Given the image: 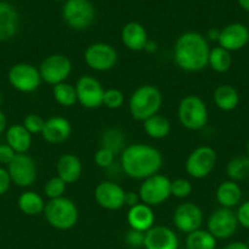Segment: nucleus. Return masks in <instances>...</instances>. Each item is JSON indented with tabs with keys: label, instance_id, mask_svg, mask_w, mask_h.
<instances>
[{
	"label": "nucleus",
	"instance_id": "obj_11",
	"mask_svg": "<svg viewBox=\"0 0 249 249\" xmlns=\"http://www.w3.org/2000/svg\"><path fill=\"white\" fill-rule=\"evenodd\" d=\"M117 51L114 46L106 43H93L84 51V62L97 72L112 70L117 63Z\"/></svg>",
	"mask_w": 249,
	"mask_h": 249
},
{
	"label": "nucleus",
	"instance_id": "obj_9",
	"mask_svg": "<svg viewBox=\"0 0 249 249\" xmlns=\"http://www.w3.org/2000/svg\"><path fill=\"white\" fill-rule=\"evenodd\" d=\"M42 82L49 85H56L66 82L72 72V63L67 56L54 53L42 61L38 67Z\"/></svg>",
	"mask_w": 249,
	"mask_h": 249
},
{
	"label": "nucleus",
	"instance_id": "obj_40",
	"mask_svg": "<svg viewBox=\"0 0 249 249\" xmlns=\"http://www.w3.org/2000/svg\"><path fill=\"white\" fill-rule=\"evenodd\" d=\"M236 218L237 221H238V225L249 230V201L243 202L238 207L236 212Z\"/></svg>",
	"mask_w": 249,
	"mask_h": 249
},
{
	"label": "nucleus",
	"instance_id": "obj_43",
	"mask_svg": "<svg viewBox=\"0 0 249 249\" xmlns=\"http://www.w3.org/2000/svg\"><path fill=\"white\" fill-rule=\"evenodd\" d=\"M141 197H139L138 192L133 191H127L124 194V206H127L128 208L137 206V204L141 203Z\"/></svg>",
	"mask_w": 249,
	"mask_h": 249
},
{
	"label": "nucleus",
	"instance_id": "obj_7",
	"mask_svg": "<svg viewBox=\"0 0 249 249\" xmlns=\"http://www.w3.org/2000/svg\"><path fill=\"white\" fill-rule=\"evenodd\" d=\"M142 203L149 207L160 206L171 196V180L163 174H154L143 180L138 190Z\"/></svg>",
	"mask_w": 249,
	"mask_h": 249
},
{
	"label": "nucleus",
	"instance_id": "obj_35",
	"mask_svg": "<svg viewBox=\"0 0 249 249\" xmlns=\"http://www.w3.org/2000/svg\"><path fill=\"white\" fill-rule=\"evenodd\" d=\"M124 96L121 90L110 88L106 89L103 97V105L109 109H119L124 106Z\"/></svg>",
	"mask_w": 249,
	"mask_h": 249
},
{
	"label": "nucleus",
	"instance_id": "obj_36",
	"mask_svg": "<svg viewBox=\"0 0 249 249\" xmlns=\"http://www.w3.org/2000/svg\"><path fill=\"white\" fill-rule=\"evenodd\" d=\"M193 191L192 182L183 178H178V179L171 181V196L176 197V198H187L190 196Z\"/></svg>",
	"mask_w": 249,
	"mask_h": 249
},
{
	"label": "nucleus",
	"instance_id": "obj_52",
	"mask_svg": "<svg viewBox=\"0 0 249 249\" xmlns=\"http://www.w3.org/2000/svg\"><path fill=\"white\" fill-rule=\"evenodd\" d=\"M247 27H248V29H249V19H248V26H247Z\"/></svg>",
	"mask_w": 249,
	"mask_h": 249
},
{
	"label": "nucleus",
	"instance_id": "obj_21",
	"mask_svg": "<svg viewBox=\"0 0 249 249\" xmlns=\"http://www.w3.org/2000/svg\"><path fill=\"white\" fill-rule=\"evenodd\" d=\"M154 221H155V214H154L151 207L146 206L142 202L128 209L127 223H128L129 228L133 230L146 232L154 226Z\"/></svg>",
	"mask_w": 249,
	"mask_h": 249
},
{
	"label": "nucleus",
	"instance_id": "obj_47",
	"mask_svg": "<svg viewBox=\"0 0 249 249\" xmlns=\"http://www.w3.org/2000/svg\"><path fill=\"white\" fill-rule=\"evenodd\" d=\"M6 126H7L6 117H5V114L0 111V135L6 130Z\"/></svg>",
	"mask_w": 249,
	"mask_h": 249
},
{
	"label": "nucleus",
	"instance_id": "obj_28",
	"mask_svg": "<svg viewBox=\"0 0 249 249\" xmlns=\"http://www.w3.org/2000/svg\"><path fill=\"white\" fill-rule=\"evenodd\" d=\"M143 123L144 131L146 133V135H148L149 138L154 139V140L165 139L171 131V124L170 122H168V119L159 113L150 117V118L145 119Z\"/></svg>",
	"mask_w": 249,
	"mask_h": 249
},
{
	"label": "nucleus",
	"instance_id": "obj_41",
	"mask_svg": "<svg viewBox=\"0 0 249 249\" xmlns=\"http://www.w3.org/2000/svg\"><path fill=\"white\" fill-rule=\"evenodd\" d=\"M17 153L7 143H0V164L9 165Z\"/></svg>",
	"mask_w": 249,
	"mask_h": 249
},
{
	"label": "nucleus",
	"instance_id": "obj_10",
	"mask_svg": "<svg viewBox=\"0 0 249 249\" xmlns=\"http://www.w3.org/2000/svg\"><path fill=\"white\" fill-rule=\"evenodd\" d=\"M7 80L15 90L24 94L34 92L41 87L42 83L38 68L26 62L12 66L7 73Z\"/></svg>",
	"mask_w": 249,
	"mask_h": 249
},
{
	"label": "nucleus",
	"instance_id": "obj_8",
	"mask_svg": "<svg viewBox=\"0 0 249 249\" xmlns=\"http://www.w3.org/2000/svg\"><path fill=\"white\" fill-rule=\"evenodd\" d=\"M217 162V155L210 146L203 145L194 148L186 160V172L193 179H204L209 177Z\"/></svg>",
	"mask_w": 249,
	"mask_h": 249
},
{
	"label": "nucleus",
	"instance_id": "obj_42",
	"mask_svg": "<svg viewBox=\"0 0 249 249\" xmlns=\"http://www.w3.org/2000/svg\"><path fill=\"white\" fill-rule=\"evenodd\" d=\"M11 184V178H10L7 169L0 167V196H2V195H5L9 191Z\"/></svg>",
	"mask_w": 249,
	"mask_h": 249
},
{
	"label": "nucleus",
	"instance_id": "obj_3",
	"mask_svg": "<svg viewBox=\"0 0 249 249\" xmlns=\"http://www.w3.org/2000/svg\"><path fill=\"white\" fill-rule=\"evenodd\" d=\"M163 105V94L154 85H141L132 92L128 109L132 118L144 122L158 114Z\"/></svg>",
	"mask_w": 249,
	"mask_h": 249
},
{
	"label": "nucleus",
	"instance_id": "obj_31",
	"mask_svg": "<svg viewBox=\"0 0 249 249\" xmlns=\"http://www.w3.org/2000/svg\"><path fill=\"white\" fill-rule=\"evenodd\" d=\"M216 238L208 230H195L188 233L186 249H216Z\"/></svg>",
	"mask_w": 249,
	"mask_h": 249
},
{
	"label": "nucleus",
	"instance_id": "obj_39",
	"mask_svg": "<svg viewBox=\"0 0 249 249\" xmlns=\"http://www.w3.org/2000/svg\"><path fill=\"white\" fill-rule=\"evenodd\" d=\"M144 237H145V232H142V231H137L131 229L124 236V240L126 243L132 248H139L144 246Z\"/></svg>",
	"mask_w": 249,
	"mask_h": 249
},
{
	"label": "nucleus",
	"instance_id": "obj_20",
	"mask_svg": "<svg viewBox=\"0 0 249 249\" xmlns=\"http://www.w3.org/2000/svg\"><path fill=\"white\" fill-rule=\"evenodd\" d=\"M149 40L146 29L139 22H128L121 29V41L128 50L142 51Z\"/></svg>",
	"mask_w": 249,
	"mask_h": 249
},
{
	"label": "nucleus",
	"instance_id": "obj_54",
	"mask_svg": "<svg viewBox=\"0 0 249 249\" xmlns=\"http://www.w3.org/2000/svg\"><path fill=\"white\" fill-rule=\"evenodd\" d=\"M248 181H249V177H248Z\"/></svg>",
	"mask_w": 249,
	"mask_h": 249
},
{
	"label": "nucleus",
	"instance_id": "obj_23",
	"mask_svg": "<svg viewBox=\"0 0 249 249\" xmlns=\"http://www.w3.org/2000/svg\"><path fill=\"white\" fill-rule=\"evenodd\" d=\"M20 18L16 9L5 1H0V41L11 39L19 31Z\"/></svg>",
	"mask_w": 249,
	"mask_h": 249
},
{
	"label": "nucleus",
	"instance_id": "obj_17",
	"mask_svg": "<svg viewBox=\"0 0 249 249\" xmlns=\"http://www.w3.org/2000/svg\"><path fill=\"white\" fill-rule=\"evenodd\" d=\"M217 43H219V46L226 49L229 53L241 50L249 43L248 27L239 22L227 24L226 27L220 29Z\"/></svg>",
	"mask_w": 249,
	"mask_h": 249
},
{
	"label": "nucleus",
	"instance_id": "obj_38",
	"mask_svg": "<svg viewBox=\"0 0 249 249\" xmlns=\"http://www.w3.org/2000/svg\"><path fill=\"white\" fill-rule=\"evenodd\" d=\"M115 156L116 155H115V153H112L111 151L106 150V148H104V147H100L99 150L95 152L94 162L98 167L106 169V168L111 167V165L114 164Z\"/></svg>",
	"mask_w": 249,
	"mask_h": 249
},
{
	"label": "nucleus",
	"instance_id": "obj_19",
	"mask_svg": "<svg viewBox=\"0 0 249 249\" xmlns=\"http://www.w3.org/2000/svg\"><path fill=\"white\" fill-rule=\"evenodd\" d=\"M145 249H178V237L167 226H153L145 232Z\"/></svg>",
	"mask_w": 249,
	"mask_h": 249
},
{
	"label": "nucleus",
	"instance_id": "obj_27",
	"mask_svg": "<svg viewBox=\"0 0 249 249\" xmlns=\"http://www.w3.org/2000/svg\"><path fill=\"white\" fill-rule=\"evenodd\" d=\"M17 206L20 211L26 215L36 216L43 213L45 208V202L37 192L24 191L20 195L17 199Z\"/></svg>",
	"mask_w": 249,
	"mask_h": 249
},
{
	"label": "nucleus",
	"instance_id": "obj_45",
	"mask_svg": "<svg viewBox=\"0 0 249 249\" xmlns=\"http://www.w3.org/2000/svg\"><path fill=\"white\" fill-rule=\"evenodd\" d=\"M222 249H249L248 245L247 243H243V242H239V241H237V242H232V243H228L227 246H225Z\"/></svg>",
	"mask_w": 249,
	"mask_h": 249
},
{
	"label": "nucleus",
	"instance_id": "obj_32",
	"mask_svg": "<svg viewBox=\"0 0 249 249\" xmlns=\"http://www.w3.org/2000/svg\"><path fill=\"white\" fill-rule=\"evenodd\" d=\"M226 175L231 181H242L249 177V158L247 156L234 157L227 163Z\"/></svg>",
	"mask_w": 249,
	"mask_h": 249
},
{
	"label": "nucleus",
	"instance_id": "obj_53",
	"mask_svg": "<svg viewBox=\"0 0 249 249\" xmlns=\"http://www.w3.org/2000/svg\"><path fill=\"white\" fill-rule=\"evenodd\" d=\"M247 245H248V247H249V238H248V243H247Z\"/></svg>",
	"mask_w": 249,
	"mask_h": 249
},
{
	"label": "nucleus",
	"instance_id": "obj_4",
	"mask_svg": "<svg viewBox=\"0 0 249 249\" xmlns=\"http://www.w3.org/2000/svg\"><path fill=\"white\" fill-rule=\"evenodd\" d=\"M45 220L56 230L66 231L72 229L78 221V208L67 197L49 199L43 212Z\"/></svg>",
	"mask_w": 249,
	"mask_h": 249
},
{
	"label": "nucleus",
	"instance_id": "obj_15",
	"mask_svg": "<svg viewBox=\"0 0 249 249\" xmlns=\"http://www.w3.org/2000/svg\"><path fill=\"white\" fill-rule=\"evenodd\" d=\"M172 219L176 229L188 235L193 231L199 230L204 215L199 206L192 202H185L175 209Z\"/></svg>",
	"mask_w": 249,
	"mask_h": 249
},
{
	"label": "nucleus",
	"instance_id": "obj_49",
	"mask_svg": "<svg viewBox=\"0 0 249 249\" xmlns=\"http://www.w3.org/2000/svg\"><path fill=\"white\" fill-rule=\"evenodd\" d=\"M247 157L249 158V141H248V143H247Z\"/></svg>",
	"mask_w": 249,
	"mask_h": 249
},
{
	"label": "nucleus",
	"instance_id": "obj_44",
	"mask_svg": "<svg viewBox=\"0 0 249 249\" xmlns=\"http://www.w3.org/2000/svg\"><path fill=\"white\" fill-rule=\"evenodd\" d=\"M219 36H220V29L217 28H210L209 31L207 32V40L210 41H217L219 40Z\"/></svg>",
	"mask_w": 249,
	"mask_h": 249
},
{
	"label": "nucleus",
	"instance_id": "obj_26",
	"mask_svg": "<svg viewBox=\"0 0 249 249\" xmlns=\"http://www.w3.org/2000/svg\"><path fill=\"white\" fill-rule=\"evenodd\" d=\"M214 104L219 109L225 112L233 111L239 104V94L236 88L229 84H222L215 89Z\"/></svg>",
	"mask_w": 249,
	"mask_h": 249
},
{
	"label": "nucleus",
	"instance_id": "obj_37",
	"mask_svg": "<svg viewBox=\"0 0 249 249\" xmlns=\"http://www.w3.org/2000/svg\"><path fill=\"white\" fill-rule=\"evenodd\" d=\"M44 123H45V121L39 114L31 113L24 117L22 125L28 130L31 135H34V134H42Z\"/></svg>",
	"mask_w": 249,
	"mask_h": 249
},
{
	"label": "nucleus",
	"instance_id": "obj_14",
	"mask_svg": "<svg viewBox=\"0 0 249 249\" xmlns=\"http://www.w3.org/2000/svg\"><path fill=\"white\" fill-rule=\"evenodd\" d=\"M208 231L216 240H227L234 235L238 226L236 213L227 208H219L208 219Z\"/></svg>",
	"mask_w": 249,
	"mask_h": 249
},
{
	"label": "nucleus",
	"instance_id": "obj_2",
	"mask_svg": "<svg viewBox=\"0 0 249 249\" xmlns=\"http://www.w3.org/2000/svg\"><path fill=\"white\" fill-rule=\"evenodd\" d=\"M210 46L207 38L198 32L181 34L173 46V61L185 72H200L208 66Z\"/></svg>",
	"mask_w": 249,
	"mask_h": 249
},
{
	"label": "nucleus",
	"instance_id": "obj_12",
	"mask_svg": "<svg viewBox=\"0 0 249 249\" xmlns=\"http://www.w3.org/2000/svg\"><path fill=\"white\" fill-rule=\"evenodd\" d=\"M77 101L81 106L88 109L99 108L103 106L104 88L98 79L92 75H82L76 83Z\"/></svg>",
	"mask_w": 249,
	"mask_h": 249
},
{
	"label": "nucleus",
	"instance_id": "obj_33",
	"mask_svg": "<svg viewBox=\"0 0 249 249\" xmlns=\"http://www.w3.org/2000/svg\"><path fill=\"white\" fill-rule=\"evenodd\" d=\"M53 96L54 100L63 107H72L78 102L76 88L66 82L54 85Z\"/></svg>",
	"mask_w": 249,
	"mask_h": 249
},
{
	"label": "nucleus",
	"instance_id": "obj_16",
	"mask_svg": "<svg viewBox=\"0 0 249 249\" xmlns=\"http://www.w3.org/2000/svg\"><path fill=\"white\" fill-rule=\"evenodd\" d=\"M124 191L114 181H102L94 190V199L98 206L106 211H119L124 206Z\"/></svg>",
	"mask_w": 249,
	"mask_h": 249
},
{
	"label": "nucleus",
	"instance_id": "obj_25",
	"mask_svg": "<svg viewBox=\"0 0 249 249\" xmlns=\"http://www.w3.org/2000/svg\"><path fill=\"white\" fill-rule=\"evenodd\" d=\"M215 196L221 208L232 209L241 202L242 190L237 182L226 180L217 186Z\"/></svg>",
	"mask_w": 249,
	"mask_h": 249
},
{
	"label": "nucleus",
	"instance_id": "obj_22",
	"mask_svg": "<svg viewBox=\"0 0 249 249\" xmlns=\"http://www.w3.org/2000/svg\"><path fill=\"white\" fill-rule=\"evenodd\" d=\"M56 174L66 184L78 181L82 175V163L73 153H65L56 162Z\"/></svg>",
	"mask_w": 249,
	"mask_h": 249
},
{
	"label": "nucleus",
	"instance_id": "obj_29",
	"mask_svg": "<svg viewBox=\"0 0 249 249\" xmlns=\"http://www.w3.org/2000/svg\"><path fill=\"white\" fill-rule=\"evenodd\" d=\"M100 145L115 155L121 153L126 147V134L119 128L106 129L100 138Z\"/></svg>",
	"mask_w": 249,
	"mask_h": 249
},
{
	"label": "nucleus",
	"instance_id": "obj_48",
	"mask_svg": "<svg viewBox=\"0 0 249 249\" xmlns=\"http://www.w3.org/2000/svg\"><path fill=\"white\" fill-rule=\"evenodd\" d=\"M237 2L244 11L249 12V0H237Z\"/></svg>",
	"mask_w": 249,
	"mask_h": 249
},
{
	"label": "nucleus",
	"instance_id": "obj_50",
	"mask_svg": "<svg viewBox=\"0 0 249 249\" xmlns=\"http://www.w3.org/2000/svg\"><path fill=\"white\" fill-rule=\"evenodd\" d=\"M1 104H2V95L1 92H0V106H1Z\"/></svg>",
	"mask_w": 249,
	"mask_h": 249
},
{
	"label": "nucleus",
	"instance_id": "obj_51",
	"mask_svg": "<svg viewBox=\"0 0 249 249\" xmlns=\"http://www.w3.org/2000/svg\"><path fill=\"white\" fill-rule=\"evenodd\" d=\"M54 1H66V0H54Z\"/></svg>",
	"mask_w": 249,
	"mask_h": 249
},
{
	"label": "nucleus",
	"instance_id": "obj_30",
	"mask_svg": "<svg viewBox=\"0 0 249 249\" xmlns=\"http://www.w3.org/2000/svg\"><path fill=\"white\" fill-rule=\"evenodd\" d=\"M232 62L233 61H232L231 53L227 51L226 49L221 48L219 45L210 49L208 66H210V68L216 73H225L229 71Z\"/></svg>",
	"mask_w": 249,
	"mask_h": 249
},
{
	"label": "nucleus",
	"instance_id": "obj_18",
	"mask_svg": "<svg viewBox=\"0 0 249 249\" xmlns=\"http://www.w3.org/2000/svg\"><path fill=\"white\" fill-rule=\"evenodd\" d=\"M72 133V126L68 119L60 116L50 117L45 121L42 130V138L51 145H60L68 140Z\"/></svg>",
	"mask_w": 249,
	"mask_h": 249
},
{
	"label": "nucleus",
	"instance_id": "obj_24",
	"mask_svg": "<svg viewBox=\"0 0 249 249\" xmlns=\"http://www.w3.org/2000/svg\"><path fill=\"white\" fill-rule=\"evenodd\" d=\"M6 143L17 153L23 155L28 152L32 145V135L22 124H14L6 129Z\"/></svg>",
	"mask_w": 249,
	"mask_h": 249
},
{
	"label": "nucleus",
	"instance_id": "obj_34",
	"mask_svg": "<svg viewBox=\"0 0 249 249\" xmlns=\"http://www.w3.org/2000/svg\"><path fill=\"white\" fill-rule=\"evenodd\" d=\"M66 182L62 181L59 177L51 178L49 181H46L44 186V194L49 199H56L63 197L66 191Z\"/></svg>",
	"mask_w": 249,
	"mask_h": 249
},
{
	"label": "nucleus",
	"instance_id": "obj_6",
	"mask_svg": "<svg viewBox=\"0 0 249 249\" xmlns=\"http://www.w3.org/2000/svg\"><path fill=\"white\" fill-rule=\"evenodd\" d=\"M61 15L68 27L83 31L92 26L95 18V9L89 0H66Z\"/></svg>",
	"mask_w": 249,
	"mask_h": 249
},
{
	"label": "nucleus",
	"instance_id": "obj_5",
	"mask_svg": "<svg viewBox=\"0 0 249 249\" xmlns=\"http://www.w3.org/2000/svg\"><path fill=\"white\" fill-rule=\"evenodd\" d=\"M177 118L183 128L197 131L207 125L209 112L205 102L198 95H187L178 104Z\"/></svg>",
	"mask_w": 249,
	"mask_h": 249
},
{
	"label": "nucleus",
	"instance_id": "obj_46",
	"mask_svg": "<svg viewBox=\"0 0 249 249\" xmlns=\"http://www.w3.org/2000/svg\"><path fill=\"white\" fill-rule=\"evenodd\" d=\"M144 51H146V53H156V51H158V44H156L154 40H150V39H149L145 44Z\"/></svg>",
	"mask_w": 249,
	"mask_h": 249
},
{
	"label": "nucleus",
	"instance_id": "obj_55",
	"mask_svg": "<svg viewBox=\"0 0 249 249\" xmlns=\"http://www.w3.org/2000/svg\"><path fill=\"white\" fill-rule=\"evenodd\" d=\"M0 1H2V0H0Z\"/></svg>",
	"mask_w": 249,
	"mask_h": 249
},
{
	"label": "nucleus",
	"instance_id": "obj_1",
	"mask_svg": "<svg viewBox=\"0 0 249 249\" xmlns=\"http://www.w3.org/2000/svg\"><path fill=\"white\" fill-rule=\"evenodd\" d=\"M121 168L131 179L144 180L158 174L163 167V155L146 143H132L121 152Z\"/></svg>",
	"mask_w": 249,
	"mask_h": 249
},
{
	"label": "nucleus",
	"instance_id": "obj_13",
	"mask_svg": "<svg viewBox=\"0 0 249 249\" xmlns=\"http://www.w3.org/2000/svg\"><path fill=\"white\" fill-rule=\"evenodd\" d=\"M7 172L11 178L12 184L19 187H29L34 184L37 180V164L31 156L16 155L12 162L7 165Z\"/></svg>",
	"mask_w": 249,
	"mask_h": 249
}]
</instances>
